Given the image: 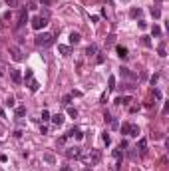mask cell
<instances>
[{
	"instance_id": "6",
	"label": "cell",
	"mask_w": 169,
	"mask_h": 171,
	"mask_svg": "<svg viewBox=\"0 0 169 171\" xmlns=\"http://www.w3.org/2000/svg\"><path fill=\"white\" fill-rule=\"evenodd\" d=\"M101 159V153H100V149H91V153H90V163L91 165H98Z\"/></svg>"
},
{
	"instance_id": "27",
	"label": "cell",
	"mask_w": 169,
	"mask_h": 171,
	"mask_svg": "<svg viewBox=\"0 0 169 171\" xmlns=\"http://www.w3.org/2000/svg\"><path fill=\"white\" fill-rule=\"evenodd\" d=\"M4 2H6V4H8L10 8H14V6H18V0H4Z\"/></svg>"
},
{
	"instance_id": "14",
	"label": "cell",
	"mask_w": 169,
	"mask_h": 171,
	"mask_svg": "<svg viewBox=\"0 0 169 171\" xmlns=\"http://www.w3.org/2000/svg\"><path fill=\"white\" fill-rule=\"evenodd\" d=\"M137 147H139L141 153H145V149H147V139H145V137H141V139H139V145H137Z\"/></svg>"
},
{
	"instance_id": "7",
	"label": "cell",
	"mask_w": 169,
	"mask_h": 171,
	"mask_svg": "<svg viewBox=\"0 0 169 171\" xmlns=\"http://www.w3.org/2000/svg\"><path fill=\"white\" fill-rule=\"evenodd\" d=\"M10 78L14 84H20L22 82V76H20V70H16V68H10Z\"/></svg>"
},
{
	"instance_id": "35",
	"label": "cell",
	"mask_w": 169,
	"mask_h": 171,
	"mask_svg": "<svg viewBox=\"0 0 169 171\" xmlns=\"http://www.w3.org/2000/svg\"><path fill=\"white\" fill-rule=\"evenodd\" d=\"M86 171H91V169H90V167H88V169H86Z\"/></svg>"
},
{
	"instance_id": "1",
	"label": "cell",
	"mask_w": 169,
	"mask_h": 171,
	"mask_svg": "<svg viewBox=\"0 0 169 171\" xmlns=\"http://www.w3.org/2000/svg\"><path fill=\"white\" fill-rule=\"evenodd\" d=\"M54 44V36L44 32V34H38L36 36V46H40V48H50V46Z\"/></svg>"
},
{
	"instance_id": "4",
	"label": "cell",
	"mask_w": 169,
	"mask_h": 171,
	"mask_svg": "<svg viewBox=\"0 0 169 171\" xmlns=\"http://www.w3.org/2000/svg\"><path fill=\"white\" fill-rule=\"evenodd\" d=\"M66 157H68V159H80V157H82L80 147H68L66 149Z\"/></svg>"
},
{
	"instance_id": "5",
	"label": "cell",
	"mask_w": 169,
	"mask_h": 171,
	"mask_svg": "<svg viewBox=\"0 0 169 171\" xmlns=\"http://www.w3.org/2000/svg\"><path fill=\"white\" fill-rule=\"evenodd\" d=\"M10 56L14 62H20L22 60V50L18 48V46H10Z\"/></svg>"
},
{
	"instance_id": "29",
	"label": "cell",
	"mask_w": 169,
	"mask_h": 171,
	"mask_svg": "<svg viewBox=\"0 0 169 171\" xmlns=\"http://www.w3.org/2000/svg\"><path fill=\"white\" fill-rule=\"evenodd\" d=\"M70 102H72V96H64L62 103H64V105H70Z\"/></svg>"
},
{
	"instance_id": "9",
	"label": "cell",
	"mask_w": 169,
	"mask_h": 171,
	"mask_svg": "<svg viewBox=\"0 0 169 171\" xmlns=\"http://www.w3.org/2000/svg\"><path fill=\"white\" fill-rule=\"evenodd\" d=\"M129 102H131V98H129V96H119V98L115 100L117 105H129Z\"/></svg>"
},
{
	"instance_id": "18",
	"label": "cell",
	"mask_w": 169,
	"mask_h": 171,
	"mask_svg": "<svg viewBox=\"0 0 169 171\" xmlns=\"http://www.w3.org/2000/svg\"><path fill=\"white\" fill-rule=\"evenodd\" d=\"M122 74H124L125 78H131V80H135V74H131L127 68H122Z\"/></svg>"
},
{
	"instance_id": "12",
	"label": "cell",
	"mask_w": 169,
	"mask_h": 171,
	"mask_svg": "<svg viewBox=\"0 0 169 171\" xmlns=\"http://www.w3.org/2000/svg\"><path fill=\"white\" fill-rule=\"evenodd\" d=\"M80 40H82V36H80L78 32H72V34H70V44H74V46H76V44L80 42Z\"/></svg>"
},
{
	"instance_id": "17",
	"label": "cell",
	"mask_w": 169,
	"mask_h": 171,
	"mask_svg": "<svg viewBox=\"0 0 169 171\" xmlns=\"http://www.w3.org/2000/svg\"><path fill=\"white\" fill-rule=\"evenodd\" d=\"M113 157H115V159H122V157H124V149H122V147L113 149Z\"/></svg>"
},
{
	"instance_id": "20",
	"label": "cell",
	"mask_w": 169,
	"mask_h": 171,
	"mask_svg": "<svg viewBox=\"0 0 169 171\" xmlns=\"http://www.w3.org/2000/svg\"><path fill=\"white\" fill-rule=\"evenodd\" d=\"M44 159L48 161V163H56V157H54L52 153H46V155H44Z\"/></svg>"
},
{
	"instance_id": "32",
	"label": "cell",
	"mask_w": 169,
	"mask_h": 171,
	"mask_svg": "<svg viewBox=\"0 0 169 171\" xmlns=\"http://www.w3.org/2000/svg\"><path fill=\"white\" fill-rule=\"evenodd\" d=\"M101 139H103V143H105V145H110V141H112V139H110V135H108V133H103V135H101Z\"/></svg>"
},
{
	"instance_id": "34",
	"label": "cell",
	"mask_w": 169,
	"mask_h": 171,
	"mask_svg": "<svg viewBox=\"0 0 169 171\" xmlns=\"http://www.w3.org/2000/svg\"><path fill=\"white\" fill-rule=\"evenodd\" d=\"M100 102H101V103H105V102H108V94H103V96H101V98H100Z\"/></svg>"
},
{
	"instance_id": "19",
	"label": "cell",
	"mask_w": 169,
	"mask_h": 171,
	"mask_svg": "<svg viewBox=\"0 0 169 171\" xmlns=\"http://www.w3.org/2000/svg\"><path fill=\"white\" fill-rule=\"evenodd\" d=\"M129 129H131V124H124L122 126V133L124 135H129Z\"/></svg>"
},
{
	"instance_id": "10",
	"label": "cell",
	"mask_w": 169,
	"mask_h": 171,
	"mask_svg": "<svg viewBox=\"0 0 169 171\" xmlns=\"http://www.w3.org/2000/svg\"><path fill=\"white\" fill-rule=\"evenodd\" d=\"M115 50H117V56L122 58V60H125V58L129 56V54H127V48H125V46H117Z\"/></svg>"
},
{
	"instance_id": "25",
	"label": "cell",
	"mask_w": 169,
	"mask_h": 171,
	"mask_svg": "<svg viewBox=\"0 0 169 171\" xmlns=\"http://www.w3.org/2000/svg\"><path fill=\"white\" fill-rule=\"evenodd\" d=\"M48 119H50V112L44 110V112H42V121H48Z\"/></svg>"
},
{
	"instance_id": "30",
	"label": "cell",
	"mask_w": 169,
	"mask_h": 171,
	"mask_svg": "<svg viewBox=\"0 0 169 171\" xmlns=\"http://www.w3.org/2000/svg\"><path fill=\"white\" fill-rule=\"evenodd\" d=\"M151 14H153L155 18H159V14H161V10H159V8H153V6H151Z\"/></svg>"
},
{
	"instance_id": "8",
	"label": "cell",
	"mask_w": 169,
	"mask_h": 171,
	"mask_svg": "<svg viewBox=\"0 0 169 171\" xmlns=\"http://www.w3.org/2000/svg\"><path fill=\"white\" fill-rule=\"evenodd\" d=\"M50 119H52V124H54V126H62V124H64V115H62V114L50 115Z\"/></svg>"
},
{
	"instance_id": "24",
	"label": "cell",
	"mask_w": 169,
	"mask_h": 171,
	"mask_svg": "<svg viewBox=\"0 0 169 171\" xmlns=\"http://www.w3.org/2000/svg\"><path fill=\"white\" fill-rule=\"evenodd\" d=\"M157 52H159V56H161V58H165V56H167V54H165V46H163V44H161V46L157 48Z\"/></svg>"
},
{
	"instance_id": "16",
	"label": "cell",
	"mask_w": 169,
	"mask_h": 171,
	"mask_svg": "<svg viewBox=\"0 0 169 171\" xmlns=\"http://www.w3.org/2000/svg\"><path fill=\"white\" fill-rule=\"evenodd\" d=\"M108 90L110 91L115 90V78H113V76H110V80H108Z\"/></svg>"
},
{
	"instance_id": "21",
	"label": "cell",
	"mask_w": 169,
	"mask_h": 171,
	"mask_svg": "<svg viewBox=\"0 0 169 171\" xmlns=\"http://www.w3.org/2000/svg\"><path fill=\"white\" fill-rule=\"evenodd\" d=\"M30 91H38V82L30 80Z\"/></svg>"
},
{
	"instance_id": "36",
	"label": "cell",
	"mask_w": 169,
	"mask_h": 171,
	"mask_svg": "<svg viewBox=\"0 0 169 171\" xmlns=\"http://www.w3.org/2000/svg\"><path fill=\"white\" fill-rule=\"evenodd\" d=\"M0 145H2V141H0Z\"/></svg>"
},
{
	"instance_id": "2",
	"label": "cell",
	"mask_w": 169,
	"mask_h": 171,
	"mask_svg": "<svg viewBox=\"0 0 169 171\" xmlns=\"http://www.w3.org/2000/svg\"><path fill=\"white\" fill-rule=\"evenodd\" d=\"M26 22H28V10L22 8L20 10V16H18V22H16V30H22L24 26H26Z\"/></svg>"
},
{
	"instance_id": "28",
	"label": "cell",
	"mask_w": 169,
	"mask_h": 171,
	"mask_svg": "<svg viewBox=\"0 0 169 171\" xmlns=\"http://www.w3.org/2000/svg\"><path fill=\"white\" fill-rule=\"evenodd\" d=\"M151 32H153V36H159V34H161V28H159V26H153Z\"/></svg>"
},
{
	"instance_id": "26",
	"label": "cell",
	"mask_w": 169,
	"mask_h": 171,
	"mask_svg": "<svg viewBox=\"0 0 169 171\" xmlns=\"http://www.w3.org/2000/svg\"><path fill=\"white\" fill-rule=\"evenodd\" d=\"M68 114L72 115V117H76V115H78V110H76V107H68Z\"/></svg>"
},
{
	"instance_id": "22",
	"label": "cell",
	"mask_w": 169,
	"mask_h": 171,
	"mask_svg": "<svg viewBox=\"0 0 169 171\" xmlns=\"http://www.w3.org/2000/svg\"><path fill=\"white\" fill-rule=\"evenodd\" d=\"M137 133H139V127L131 124V129H129V135H137Z\"/></svg>"
},
{
	"instance_id": "3",
	"label": "cell",
	"mask_w": 169,
	"mask_h": 171,
	"mask_svg": "<svg viewBox=\"0 0 169 171\" xmlns=\"http://www.w3.org/2000/svg\"><path fill=\"white\" fill-rule=\"evenodd\" d=\"M44 26H48V18H46V16H36V18L32 20L34 30H40V28H44Z\"/></svg>"
},
{
	"instance_id": "31",
	"label": "cell",
	"mask_w": 169,
	"mask_h": 171,
	"mask_svg": "<svg viewBox=\"0 0 169 171\" xmlns=\"http://www.w3.org/2000/svg\"><path fill=\"white\" fill-rule=\"evenodd\" d=\"M6 107H14V98H8V100H6Z\"/></svg>"
},
{
	"instance_id": "11",
	"label": "cell",
	"mask_w": 169,
	"mask_h": 171,
	"mask_svg": "<svg viewBox=\"0 0 169 171\" xmlns=\"http://www.w3.org/2000/svg\"><path fill=\"white\" fill-rule=\"evenodd\" d=\"M98 50H100V48H98L96 44H90L88 48H86V54H88V56H96V54H98Z\"/></svg>"
},
{
	"instance_id": "23",
	"label": "cell",
	"mask_w": 169,
	"mask_h": 171,
	"mask_svg": "<svg viewBox=\"0 0 169 171\" xmlns=\"http://www.w3.org/2000/svg\"><path fill=\"white\" fill-rule=\"evenodd\" d=\"M129 14H131V18H137V16L141 14V10H139V8H131V12H129Z\"/></svg>"
},
{
	"instance_id": "13",
	"label": "cell",
	"mask_w": 169,
	"mask_h": 171,
	"mask_svg": "<svg viewBox=\"0 0 169 171\" xmlns=\"http://www.w3.org/2000/svg\"><path fill=\"white\" fill-rule=\"evenodd\" d=\"M14 115H16V117H24V115H26V107H24V105H18L16 112H14Z\"/></svg>"
},
{
	"instance_id": "15",
	"label": "cell",
	"mask_w": 169,
	"mask_h": 171,
	"mask_svg": "<svg viewBox=\"0 0 169 171\" xmlns=\"http://www.w3.org/2000/svg\"><path fill=\"white\" fill-rule=\"evenodd\" d=\"M58 50H60V54H62V56H70V52H72V50H70V46H58Z\"/></svg>"
},
{
	"instance_id": "33",
	"label": "cell",
	"mask_w": 169,
	"mask_h": 171,
	"mask_svg": "<svg viewBox=\"0 0 169 171\" xmlns=\"http://www.w3.org/2000/svg\"><path fill=\"white\" fill-rule=\"evenodd\" d=\"M141 42H143V46H151V42H149V38H147V36L141 38Z\"/></svg>"
}]
</instances>
